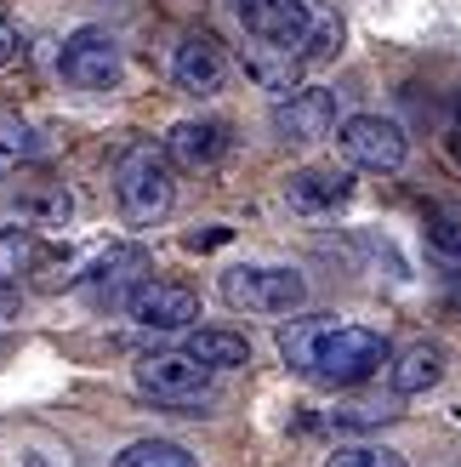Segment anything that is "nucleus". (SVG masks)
I'll return each mask as SVG.
<instances>
[{"label": "nucleus", "mask_w": 461, "mask_h": 467, "mask_svg": "<svg viewBox=\"0 0 461 467\" xmlns=\"http://www.w3.org/2000/svg\"><path fill=\"white\" fill-rule=\"evenodd\" d=\"M240 23L251 40L291 52L296 63L342 52V17L319 0H240Z\"/></svg>", "instance_id": "1"}, {"label": "nucleus", "mask_w": 461, "mask_h": 467, "mask_svg": "<svg viewBox=\"0 0 461 467\" xmlns=\"http://www.w3.org/2000/svg\"><path fill=\"white\" fill-rule=\"evenodd\" d=\"M114 194H120V212L131 228H154L171 217L177 205V171L166 149L154 143H131L120 160H114Z\"/></svg>", "instance_id": "2"}, {"label": "nucleus", "mask_w": 461, "mask_h": 467, "mask_svg": "<svg viewBox=\"0 0 461 467\" xmlns=\"http://www.w3.org/2000/svg\"><path fill=\"white\" fill-rule=\"evenodd\" d=\"M382 365H387V337L382 331H371V325H325L319 342H313L308 377L331 382V388H359V382H371Z\"/></svg>", "instance_id": "3"}, {"label": "nucleus", "mask_w": 461, "mask_h": 467, "mask_svg": "<svg viewBox=\"0 0 461 467\" xmlns=\"http://www.w3.org/2000/svg\"><path fill=\"white\" fill-rule=\"evenodd\" d=\"M131 377H137V393H149L171 416H211L217 405V377L182 354H149V359H137Z\"/></svg>", "instance_id": "4"}, {"label": "nucleus", "mask_w": 461, "mask_h": 467, "mask_svg": "<svg viewBox=\"0 0 461 467\" xmlns=\"http://www.w3.org/2000/svg\"><path fill=\"white\" fill-rule=\"evenodd\" d=\"M222 296L245 314H296L308 302V279L296 268H268V263H251V268H228L222 274Z\"/></svg>", "instance_id": "5"}, {"label": "nucleus", "mask_w": 461, "mask_h": 467, "mask_svg": "<svg viewBox=\"0 0 461 467\" xmlns=\"http://www.w3.org/2000/svg\"><path fill=\"white\" fill-rule=\"evenodd\" d=\"M336 149L359 171H399L410 160V137H405L399 120H387V114H348V120L336 126Z\"/></svg>", "instance_id": "6"}, {"label": "nucleus", "mask_w": 461, "mask_h": 467, "mask_svg": "<svg viewBox=\"0 0 461 467\" xmlns=\"http://www.w3.org/2000/svg\"><path fill=\"white\" fill-rule=\"evenodd\" d=\"M57 75L68 86H80V91H114L120 75H126L120 40H114L108 29H97V23H86V29H75L57 46Z\"/></svg>", "instance_id": "7"}, {"label": "nucleus", "mask_w": 461, "mask_h": 467, "mask_svg": "<svg viewBox=\"0 0 461 467\" xmlns=\"http://www.w3.org/2000/svg\"><path fill=\"white\" fill-rule=\"evenodd\" d=\"M149 279H154V256L143 245H108L80 285H86V296L97 302V308H126Z\"/></svg>", "instance_id": "8"}, {"label": "nucleus", "mask_w": 461, "mask_h": 467, "mask_svg": "<svg viewBox=\"0 0 461 467\" xmlns=\"http://www.w3.org/2000/svg\"><path fill=\"white\" fill-rule=\"evenodd\" d=\"M126 314L143 325V331H194L200 325V291L177 285V279H149V285L126 302Z\"/></svg>", "instance_id": "9"}, {"label": "nucleus", "mask_w": 461, "mask_h": 467, "mask_svg": "<svg viewBox=\"0 0 461 467\" xmlns=\"http://www.w3.org/2000/svg\"><path fill=\"white\" fill-rule=\"evenodd\" d=\"M273 131L285 143H319V137L336 131V91L325 86H296L291 98L273 103Z\"/></svg>", "instance_id": "10"}, {"label": "nucleus", "mask_w": 461, "mask_h": 467, "mask_svg": "<svg viewBox=\"0 0 461 467\" xmlns=\"http://www.w3.org/2000/svg\"><path fill=\"white\" fill-rule=\"evenodd\" d=\"M171 80L182 91H194V98H211V91H222L228 80V57H222V46L211 35H189L171 52Z\"/></svg>", "instance_id": "11"}, {"label": "nucleus", "mask_w": 461, "mask_h": 467, "mask_svg": "<svg viewBox=\"0 0 461 467\" xmlns=\"http://www.w3.org/2000/svg\"><path fill=\"white\" fill-rule=\"evenodd\" d=\"M228 154V126L222 120H177L166 137V160L171 171H211L217 160Z\"/></svg>", "instance_id": "12"}, {"label": "nucleus", "mask_w": 461, "mask_h": 467, "mask_svg": "<svg viewBox=\"0 0 461 467\" xmlns=\"http://www.w3.org/2000/svg\"><path fill=\"white\" fill-rule=\"evenodd\" d=\"M348 194H353V177L336 171V166H302V171L285 177V200L296 212H336Z\"/></svg>", "instance_id": "13"}, {"label": "nucleus", "mask_w": 461, "mask_h": 467, "mask_svg": "<svg viewBox=\"0 0 461 467\" xmlns=\"http://www.w3.org/2000/svg\"><path fill=\"white\" fill-rule=\"evenodd\" d=\"M182 359H194L200 370H240L251 365V342L240 331H189V342H182Z\"/></svg>", "instance_id": "14"}, {"label": "nucleus", "mask_w": 461, "mask_h": 467, "mask_svg": "<svg viewBox=\"0 0 461 467\" xmlns=\"http://www.w3.org/2000/svg\"><path fill=\"white\" fill-rule=\"evenodd\" d=\"M387 377H394V393H427V388H439V377H445V354L433 342H416V348H405V354L394 359V370H387Z\"/></svg>", "instance_id": "15"}, {"label": "nucleus", "mask_w": 461, "mask_h": 467, "mask_svg": "<svg viewBox=\"0 0 461 467\" xmlns=\"http://www.w3.org/2000/svg\"><path fill=\"white\" fill-rule=\"evenodd\" d=\"M245 75L257 80V86H268V91H296V75H302V63H296L291 52H273V46H251L245 52Z\"/></svg>", "instance_id": "16"}, {"label": "nucleus", "mask_w": 461, "mask_h": 467, "mask_svg": "<svg viewBox=\"0 0 461 467\" xmlns=\"http://www.w3.org/2000/svg\"><path fill=\"white\" fill-rule=\"evenodd\" d=\"M35 228L29 223H6L0 228V291H12L17 285V274H29L35 268Z\"/></svg>", "instance_id": "17"}, {"label": "nucleus", "mask_w": 461, "mask_h": 467, "mask_svg": "<svg viewBox=\"0 0 461 467\" xmlns=\"http://www.w3.org/2000/svg\"><path fill=\"white\" fill-rule=\"evenodd\" d=\"M114 467H200V456L189 445H177V439H137L114 456Z\"/></svg>", "instance_id": "18"}, {"label": "nucleus", "mask_w": 461, "mask_h": 467, "mask_svg": "<svg viewBox=\"0 0 461 467\" xmlns=\"http://www.w3.org/2000/svg\"><path fill=\"white\" fill-rule=\"evenodd\" d=\"M331 325V314H308V319H291L285 331H280V354L296 365V370H308V359H313V342H319V331Z\"/></svg>", "instance_id": "19"}, {"label": "nucleus", "mask_w": 461, "mask_h": 467, "mask_svg": "<svg viewBox=\"0 0 461 467\" xmlns=\"http://www.w3.org/2000/svg\"><path fill=\"white\" fill-rule=\"evenodd\" d=\"M23 212H29L35 223H46V228H63L68 217H75V200H68L63 182H52V189H40V194L23 200Z\"/></svg>", "instance_id": "20"}, {"label": "nucleus", "mask_w": 461, "mask_h": 467, "mask_svg": "<svg viewBox=\"0 0 461 467\" xmlns=\"http://www.w3.org/2000/svg\"><path fill=\"white\" fill-rule=\"evenodd\" d=\"M0 154L6 160H35L40 154V137L29 131V120H17L12 109H0Z\"/></svg>", "instance_id": "21"}, {"label": "nucleus", "mask_w": 461, "mask_h": 467, "mask_svg": "<svg viewBox=\"0 0 461 467\" xmlns=\"http://www.w3.org/2000/svg\"><path fill=\"white\" fill-rule=\"evenodd\" d=\"M325 467H405V451H394V445H342Z\"/></svg>", "instance_id": "22"}, {"label": "nucleus", "mask_w": 461, "mask_h": 467, "mask_svg": "<svg viewBox=\"0 0 461 467\" xmlns=\"http://www.w3.org/2000/svg\"><path fill=\"white\" fill-rule=\"evenodd\" d=\"M394 416L399 410H387V405H348V410H336V428H382Z\"/></svg>", "instance_id": "23"}, {"label": "nucleus", "mask_w": 461, "mask_h": 467, "mask_svg": "<svg viewBox=\"0 0 461 467\" xmlns=\"http://www.w3.org/2000/svg\"><path fill=\"white\" fill-rule=\"evenodd\" d=\"M427 240L439 245V251H450V256H461V217H450V212H439L427 223Z\"/></svg>", "instance_id": "24"}, {"label": "nucleus", "mask_w": 461, "mask_h": 467, "mask_svg": "<svg viewBox=\"0 0 461 467\" xmlns=\"http://www.w3.org/2000/svg\"><path fill=\"white\" fill-rule=\"evenodd\" d=\"M17 52H23V46H17V29H12V17L0 12V68L17 63Z\"/></svg>", "instance_id": "25"}, {"label": "nucleus", "mask_w": 461, "mask_h": 467, "mask_svg": "<svg viewBox=\"0 0 461 467\" xmlns=\"http://www.w3.org/2000/svg\"><path fill=\"white\" fill-rule=\"evenodd\" d=\"M12 319H17V302H12V291H0V331H6Z\"/></svg>", "instance_id": "26"}, {"label": "nucleus", "mask_w": 461, "mask_h": 467, "mask_svg": "<svg viewBox=\"0 0 461 467\" xmlns=\"http://www.w3.org/2000/svg\"><path fill=\"white\" fill-rule=\"evenodd\" d=\"M23 467H57L52 456H29V462H23Z\"/></svg>", "instance_id": "27"}]
</instances>
